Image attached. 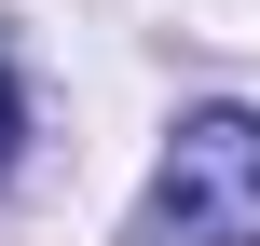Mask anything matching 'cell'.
Instances as JSON below:
<instances>
[{"instance_id":"cell-1","label":"cell","mask_w":260,"mask_h":246,"mask_svg":"<svg viewBox=\"0 0 260 246\" xmlns=\"http://www.w3.org/2000/svg\"><path fill=\"white\" fill-rule=\"evenodd\" d=\"M151 246H260V110H192L151 178Z\"/></svg>"},{"instance_id":"cell-2","label":"cell","mask_w":260,"mask_h":246,"mask_svg":"<svg viewBox=\"0 0 260 246\" xmlns=\"http://www.w3.org/2000/svg\"><path fill=\"white\" fill-rule=\"evenodd\" d=\"M14 137H27V96H14V68H0V178H14Z\"/></svg>"}]
</instances>
